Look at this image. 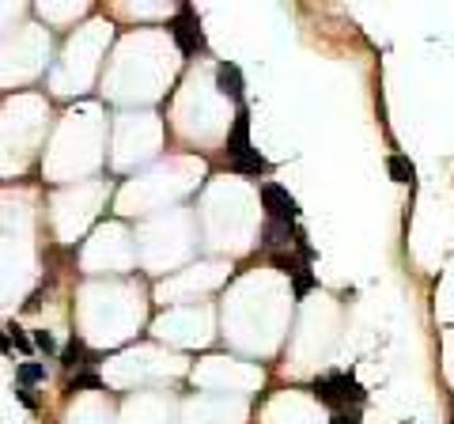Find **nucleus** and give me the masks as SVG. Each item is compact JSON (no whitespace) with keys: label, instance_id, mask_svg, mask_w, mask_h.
Returning a JSON list of instances; mask_svg holds the SVG:
<instances>
[{"label":"nucleus","instance_id":"1","mask_svg":"<svg viewBox=\"0 0 454 424\" xmlns=\"http://www.w3.org/2000/svg\"><path fill=\"white\" fill-rule=\"evenodd\" d=\"M311 394L322 401L326 409L341 413V409H360L363 398H368V390H363L356 383V375H348V372H326L311 383Z\"/></svg>","mask_w":454,"mask_h":424},{"label":"nucleus","instance_id":"2","mask_svg":"<svg viewBox=\"0 0 454 424\" xmlns=\"http://www.w3.org/2000/svg\"><path fill=\"white\" fill-rule=\"evenodd\" d=\"M171 38L174 46H178L186 57H193L197 50H205V30H201V19H197V12L190 4L178 8V16L171 19Z\"/></svg>","mask_w":454,"mask_h":424},{"label":"nucleus","instance_id":"3","mask_svg":"<svg viewBox=\"0 0 454 424\" xmlns=\"http://www.w3.org/2000/svg\"><path fill=\"white\" fill-rule=\"evenodd\" d=\"M261 205H265V220H276V224H295L299 220V201L280 186V182H261Z\"/></svg>","mask_w":454,"mask_h":424},{"label":"nucleus","instance_id":"4","mask_svg":"<svg viewBox=\"0 0 454 424\" xmlns=\"http://www.w3.org/2000/svg\"><path fill=\"white\" fill-rule=\"evenodd\" d=\"M216 91L224 95V99H231L235 106H242V72H239V64H231V61L216 64Z\"/></svg>","mask_w":454,"mask_h":424},{"label":"nucleus","instance_id":"5","mask_svg":"<svg viewBox=\"0 0 454 424\" xmlns=\"http://www.w3.org/2000/svg\"><path fill=\"white\" fill-rule=\"evenodd\" d=\"M246 148H254L250 144V106L242 103L239 110H235V125H231V133H227V159L231 156H242Z\"/></svg>","mask_w":454,"mask_h":424},{"label":"nucleus","instance_id":"6","mask_svg":"<svg viewBox=\"0 0 454 424\" xmlns=\"http://www.w3.org/2000/svg\"><path fill=\"white\" fill-rule=\"evenodd\" d=\"M61 364H64V372H72V375H76V367L84 372L87 364H98V356L84 345V337H76V333H72V337H69V345L61 349Z\"/></svg>","mask_w":454,"mask_h":424},{"label":"nucleus","instance_id":"7","mask_svg":"<svg viewBox=\"0 0 454 424\" xmlns=\"http://www.w3.org/2000/svg\"><path fill=\"white\" fill-rule=\"evenodd\" d=\"M227 171H235V175H246V178H258V175H269V159H265L258 148H246L242 156H231V159H227Z\"/></svg>","mask_w":454,"mask_h":424},{"label":"nucleus","instance_id":"8","mask_svg":"<svg viewBox=\"0 0 454 424\" xmlns=\"http://www.w3.org/2000/svg\"><path fill=\"white\" fill-rule=\"evenodd\" d=\"M295 243V224H276V220H265V231H261V246L280 254L284 246Z\"/></svg>","mask_w":454,"mask_h":424},{"label":"nucleus","instance_id":"9","mask_svg":"<svg viewBox=\"0 0 454 424\" xmlns=\"http://www.w3.org/2000/svg\"><path fill=\"white\" fill-rule=\"evenodd\" d=\"M386 171H390V178H394V182H402V186H413V182H416V167H413V159L402 156V151H394V156L386 159Z\"/></svg>","mask_w":454,"mask_h":424},{"label":"nucleus","instance_id":"10","mask_svg":"<svg viewBox=\"0 0 454 424\" xmlns=\"http://www.w3.org/2000/svg\"><path fill=\"white\" fill-rule=\"evenodd\" d=\"M292 288H295V299H303L307 292H314V288H318V277H314V269L299 262V265H295V273H292Z\"/></svg>","mask_w":454,"mask_h":424},{"label":"nucleus","instance_id":"11","mask_svg":"<svg viewBox=\"0 0 454 424\" xmlns=\"http://www.w3.org/2000/svg\"><path fill=\"white\" fill-rule=\"evenodd\" d=\"M16 379H19V386L46 383V364H38V360H23V364L16 367Z\"/></svg>","mask_w":454,"mask_h":424},{"label":"nucleus","instance_id":"12","mask_svg":"<svg viewBox=\"0 0 454 424\" xmlns=\"http://www.w3.org/2000/svg\"><path fill=\"white\" fill-rule=\"evenodd\" d=\"M30 341H35V353H42V356H57L61 353L57 337H53L50 330H35V333H30Z\"/></svg>","mask_w":454,"mask_h":424},{"label":"nucleus","instance_id":"13","mask_svg":"<svg viewBox=\"0 0 454 424\" xmlns=\"http://www.w3.org/2000/svg\"><path fill=\"white\" fill-rule=\"evenodd\" d=\"M69 390H103V379H98L95 372H76L69 379Z\"/></svg>","mask_w":454,"mask_h":424},{"label":"nucleus","instance_id":"14","mask_svg":"<svg viewBox=\"0 0 454 424\" xmlns=\"http://www.w3.org/2000/svg\"><path fill=\"white\" fill-rule=\"evenodd\" d=\"M8 337H12V345L23 356H35V341H30V333L27 330H19V326H12V330H8Z\"/></svg>","mask_w":454,"mask_h":424},{"label":"nucleus","instance_id":"15","mask_svg":"<svg viewBox=\"0 0 454 424\" xmlns=\"http://www.w3.org/2000/svg\"><path fill=\"white\" fill-rule=\"evenodd\" d=\"M273 265L280 269V273L292 277V273H295V265H299V258H295V254H273Z\"/></svg>","mask_w":454,"mask_h":424},{"label":"nucleus","instance_id":"16","mask_svg":"<svg viewBox=\"0 0 454 424\" xmlns=\"http://www.w3.org/2000/svg\"><path fill=\"white\" fill-rule=\"evenodd\" d=\"M329 424H363V417H360V409H341L329 417Z\"/></svg>","mask_w":454,"mask_h":424},{"label":"nucleus","instance_id":"17","mask_svg":"<svg viewBox=\"0 0 454 424\" xmlns=\"http://www.w3.org/2000/svg\"><path fill=\"white\" fill-rule=\"evenodd\" d=\"M16 398H19V401H23V406H27L30 413H35V409H38V398H35V394H30V386H16Z\"/></svg>","mask_w":454,"mask_h":424},{"label":"nucleus","instance_id":"18","mask_svg":"<svg viewBox=\"0 0 454 424\" xmlns=\"http://www.w3.org/2000/svg\"><path fill=\"white\" fill-rule=\"evenodd\" d=\"M0 353H12V337L8 333H0Z\"/></svg>","mask_w":454,"mask_h":424},{"label":"nucleus","instance_id":"19","mask_svg":"<svg viewBox=\"0 0 454 424\" xmlns=\"http://www.w3.org/2000/svg\"><path fill=\"white\" fill-rule=\"evenodd\" d=\"M402 424H409V420H402Z\"/></svg>","mask_w":454,"mask_h":424}]
</instances>
